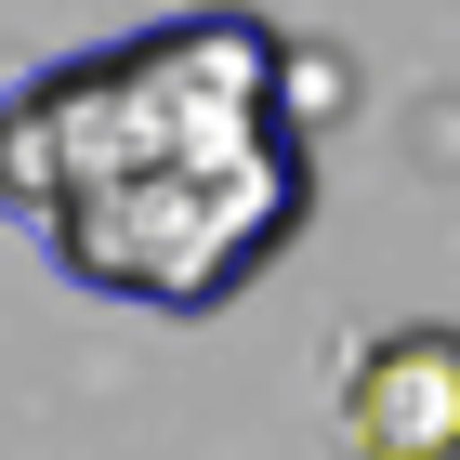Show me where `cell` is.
<instances>
[{
    "mask_svg": "<svg viewBox=\"0 0 460 460\" xmlns=\"http://www.w3.org/2000/svg\"><path fill=\"white\" fill-rule=\"evenodd\" d=\"M277 40L237 13L119 40L0 106V211L53 224L66 277L211 303L303 224V145L263 119Z\"/></svg>",
    "mask_w": 460,
    "mask_h": 460,
    "instance_id": "cell-1",
    "label": "cell"
},
{
    "mask_svg": "<svg viewBox=\"0 0 460 460\" xmlns=\"http://www.w3.org/2000/svg\"><path fill=\"white\" fill-rule=\"evenodd\" d=\"M342 421H355L368 460H447L460 447V342L447 329H394V342L355 368Z\"/></svg>",
    "mask_w": 460,
    "mask_h": 460,
    "instance_id": "cell-2",
    "label": "cell"
}]
</instances>
